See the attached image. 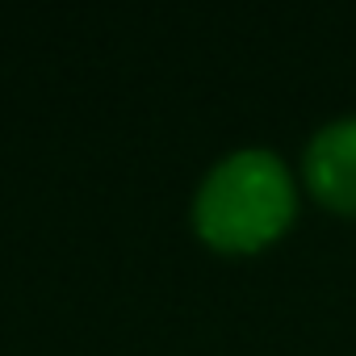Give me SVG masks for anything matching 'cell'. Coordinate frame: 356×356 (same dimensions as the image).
Wrapping results in <instances>:
<instances>
[{
    "mask_svg": "<svg viewBox=\"0 0 356 356\" xmlns=\"http://www.w3.org/2000/svg\"><path fill=\"white\" fill-rule=\"evenodd\" d=\"M293 218V185L273 151L227 155L197 189V235L222 252H256Z\"/></svg>",
    "mask_w": 356,
    "mask_h": 356,
    "instance_id": "6da1fadb",
    "label": "cell"
},
{
    "mask_svg": "<svg viewBox=\"0 0 356 356\" xmlns=\"http://www.w3.org/2000/svg\"><path fill=\"white\" fill-rule=\"evenodd\" d=\"M306 181L327 206L356 214V118L331 122L314 134L306 151Z\"/></svg>",
    "mask_w": 356,
    "mask_h": 356,
    "instance_id": "7a4b0ae2",
    "label": "cell"
}]
</instances>
